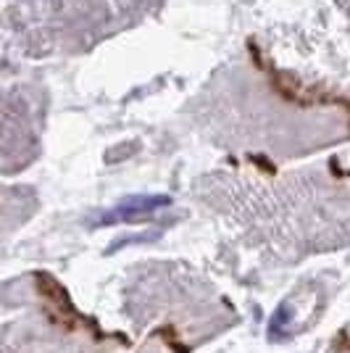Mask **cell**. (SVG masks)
<instances>
[{
  "label": "cell",
  "mask_w": 350,
  "mask_h": 353,
  "mask_svg": "<svg viewBox=\"0 0 350 353\" xmlns=\"http://www.w3.org/2000/svg\"><path fill=\"white\" fill-rule=\"evenodd\" d=\"M248 50H250V56H253V61H256V66L271 77V88L277 90L285 101L298 103V105H316V103L342 105V108L348 111V117H350V101H348V98H337V95H327V92H308V90L303 88V85H300V82H298L292 74L279 72V69H274L269 61H263L261 50H258V45H256V40H248Z\"/></svg>",
  "instance_id": "1"
},
{
  "label": "cell",
  "mask_w": 350,
  "mask_h": 353,
  "mask_svg": "<svg viewBox=\"0 0 350 353\" xmlns=\"http://www.w3.org/2000/svg\"><path fill=\"white\" fill-rule=\"evenodd\" d=\"M169 203H172L169 195H130V198H124L119 206H114L111 211H105L101 219H98V227L116 224V221H137L140 216H147V214L169 206Z\"/></svg>",
  "instance_id": "2"
},
{
  "label": "cell",
  "mask_w": 350,
  "mask_h": 353,
  "mask_svg": "<svg viewBox=\"0 0 350 353\" xmlns=\"http://www.w3.org/2000/svg\"><path fill=\"white\" fill-rule=\"evenodd\" d=\"M34 282H37L40 295L48 301V306H50V309H56V319H59V322L72 324L74 319H79V314H76L74 306H72L69 293L63 290V285H61L53 274H48V272H37V274H34Z\"/></svg>",
  "instance_id": "3"
},
{
  "label": "cell",
  "mask_w": 350,
  "mask_h": 353,
  "mask_svg": "<svg viewBox=\"0 0 350 353\" xmlns=\"http://www.w3.org/2000/svg\"><path fill=\"white\" fill-rule=\"evenodd\" d=\"M250 161L258 163V166H261L263 172H269V174H274V172H277V169H274V163L266 161V159H261V156H250Z\"/></svg>",
  "instance_id": "4"
}]
</instances>
